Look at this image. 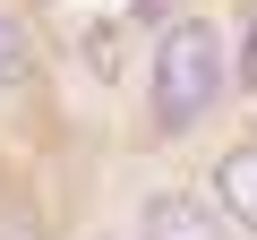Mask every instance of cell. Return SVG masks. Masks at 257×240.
<instances>
[{
  "mask_svg": "<svg viewBox=\"0 0 257 240\" xmlns=\"http://www.w3.org/2000/svg\"><path fill=\"white\" fill-rule=\"evenodd\" d=\"M214 94H223V35L206 18H172L163 43H155V111H163V129L206 120Z\"/></svg>",
  "mask_w": 257,
  "mask_h": 240,
  "instance_id": "1",
  "label": "cell"
},
{
  "mask_svg": "<svg viewBox=\"0 0 257 240\" xmlns=\"http://www.w3.org/2000/svg\"><path fill=\"white\" fill-rule=\"evenodd\" d=\"M146 240H214V214L197 197H155L146 206Z\"/></svg>",
  "mask_w": 257,
  "mask_h": 240,
  "instance_id": "2",
  "label": "cell"
},
{
  "mask_svg": "<svg viewBox=\"0 0 257 240\" xmlns=\"http://www.w3.org/2000/svg\"><path fill=\"white\" fill-rule=\"evenodd\" d=\"M214 189H223V206L257 231V146H231V155H223V172H214Z\"/></svg>",
  "mask_w": 257,
  "mask_h": 240,
  "instance_id": "3",
  "label": "cell"
},
{
  "mask_svg": "<svg viewBox=\"0 0 257 240\" xmlns=\"http://www.w3.org/2000/svg\"><path fill=\"white\" fill-rule=\"evenodd\" d=\"M26 77H35V52H26V35L9 18H0V86H26Z\"/></svg>",
  "mask_w": 257,
  "mask_h": 240,
  "instance_id": "4",
  "label": "cell"
},
{
  "mask_svg": "<svg viewBox=\"0 0 257 240\" xmlns=\"http://www.w3.org/2000/svg\"><path fill=\"white\" fill-rule=\"evenodd\" d=\"M128 18H146V26H172V18H180V0H128Z\"/></svg>",
  "mask_w": 257,
  "mask_h": 240,
  "instance_id": "5",
  "label": "cell"
},
{
  "mask_svg": "<svg viewBox=\"0 0 257 240\" xmlns=\"http://www.w3.org/2000/svg\"><path fill=\"white\" fill-rule=\"evenodd\" d=\"M240 77L257 86V18H248V52H240Z\"/></svg>",
  "mask_w": 257,
  "mask_h": 240,
  "instance_id": "6",
  "label": "cell"
}]
</instances>
